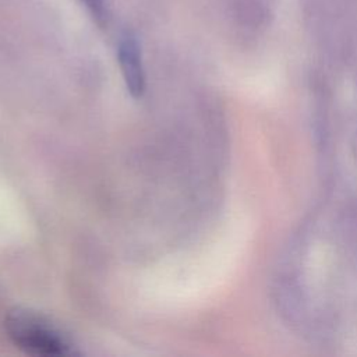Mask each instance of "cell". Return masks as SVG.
Listing matches in <instances>:
<instances>
[{"mask_svg": "<svg viewBox=\"0 0 357 357\" xmlns=\"http://www.w3.org/2000/svg\"><path fill=\"white\" fill-rule=\"evenodd\" d=\"M4 326L11 342L26 354L68 357L75 353L68 337L35 312L15 310L7 315Z\"/></svg>", "mask_w": 357, "mask_h": 357, "instance_id": "cell-1", "label": "cell"}, {"mask_svg": "<svg viewBox=\"0 0 357 357\" xmlns=\"http://www.w3.org/2000/svg\"><path fill=\"white\" fill-rule=\"evenodd\" d=\"M117 59L128 93L134 99L141 98L145 92V71L139 43L131 32L121 36L117 46Z\"/></svg>", "mask_w": 357, "mask_h": 357, "instance_id": "cell-2", "label": "cell"}, {"mask_svg": "<svg viewBox=\"0 0 357 357\" xmlns=\"http://www.w3.org/2000/svg\"><path fill=\"white\" fill-rule=\"evenodd\" d=\"M85 7L89 10V13L93 15V18L99 22L103 24L107 18L106 14V6H105V0H81Z\"/></svg>", "mask_w": 357, "mask_h": 357, "instance_id": "cell-3", "label": "cell"}]
</instances>
